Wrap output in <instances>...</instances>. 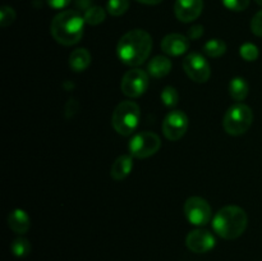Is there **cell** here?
<instances>
[{
    "instance_id": "cell-1",
    "label": "cell",
    "mask_w": 262,
    "mask_h": 261,
    "mask_svg": "<svg viewBox=\"0 0 262 261\" xmlns=\"http://www.w3.org/2000/svg\"><path fill=\"white\" fill-rule=\"evenodd\" d=\"M152 38L143 30H132L120 37L117 54L120 61L129 67H138L150 56Z\"/></svg>"
},
{
    "instance_id": "cell-2",
    "label": "cell",
    "mask_w": 262,
    "mask_h": 261,
    "mask_svg": "<svg viewBox=\"0 0 262 261\" xmlns=\"http://www.w3.org/2000/svg\"><path fill=\"white\" fill-rule=\"evenodd\" d=\"M84 17L76 10H64L54 17L50 32L56 42L72 46L79 42L84 31Z\"/></svg>"
},
{
    "instance_id": "cell-3",
    "label": "cell",
    "mask_w": 262,
    "mask_h": 261,
    "mask_svg": "<svg viewBox=\"0 0 262 261\" xmlns=\"http://www.w3.org/2000/svg\"><path fill=\"white\" fill-rule=\"evenodd\" d=\"M248 217L245 210L235 205H229L216 212L212 219V228L219 237L235 240L245 233Z\"/></svg>"
},
{
    "instance_id": "cell-4",
    "label": "cell",
    "mask_w": 262,
    "mask_h": 261,
    "mask_svg": "<svg viewBox=\"0 0 262 261\" xmlns=\"http://www.w3.org/2000/svg\"><path fill=\"white\" fill-rule=\"evenodd\" d=\"M141 110L135 101H122L113 112V128L122 136H129L135 132L140 123Z\"/></svg>"
},
{
    "instance_id": "cell-5",
    "label": "cell",
    "mask_w": 262,
    "mask_h": 261,
    "mask_svg": "<svg viewBox=\"0 0 262 261\" xmlns=\"http://www.w3.org/2000/svg\"><path fill=\"white\" fill-rule=\"evenodd\" d=\"M253 122V112L248 105L234 104L227 110L223 119L224 130L230 136H241L247 132Z\"/></svg>"
},
{
    "instance_id": "cell-6",
    "label": "cell",
    "mask_w": 262,
    "mask_h": 261,
    "mask_svg": "<svg viewBox=\"0 0 262 261\" xmlns=\"http://www.w3.org/2000/svg\"><path fill=\"white\" fill-rule=\"evenodd\" d=\"M161 140L156 133L154 132H140L133 136L129 141V154L133 158L146 159L155 155L160 150Z\"/></svg>"
},
{
    "instance_id": "cell-7",
    "label": "cell",
    "mask_w": 262,
    "mask_h": 261,
    "mask_svg": "<svg viewBox=\"0 0 262 261\" xmlns=\"http://www.w3.org/2000/svg\"><path fill=\"white\" fill-rule=\"evenodd\" d=\"M148 83H150V79H148L147 72L140 68H133L123 76L120 89L125 96L135 99V97L142 96L147 91Z\"/></svg>"
},
{
    "instance_id": "cell-8",
    "label": "cell",
    "mask_w": 262,
    "mask_h": 261,
    "mask_svg": "<svg viewBox=\"0 0 262 261\" xmlns=\"http://www.w3.org/2000/svg\"><path fill=\"white\" fill-rule=\"evenodd\" d=\"M184 215L191 224L202 227L211 219V207L209 202L202 197H189L184 202Z\"/></svg>"
},
{
    "instance_id": "cell-9",
    "label": "cell",
    "mask_w": 262,
    "mask_h": 261,
    "mask_svg": "<svg viewBox=\"0 0 262 261\" xmlns=\"http://www.w3.org/2000/svg\"><path fill=\"white\" fill-rule=\"evenodd\" d=\"M183 69L187 76L197 83L207 82L211 76L209 61L199 53H191L184 58Z\"/></svg>"
},
{
    "instance_id": "cell-10",
    "label": "cell",
    "mask_w": 262,
    "mask_h": 261,
    "mask_svg": "<svg viewBox=\"0 0 262 261\" xmlns=\"http://www.w3.org/2000/svg\"><path fill=\"white\" fill-rule=\"evenodd\" d=\"M188 129V117L181 110H171L166 114L163 122L164 136L169 141H178Z\"/></svg>"
},
{
    "instance_id": "cell-11",
    "label": "cell",
    "mask_w": 262,
    "mask_h": 261,
    "mask_svg": "<svg viewBox=\"0 0 262 261\" xmlns=\"http://www.w3.org/2000/svg\"><path fill=\"white\" fill-rule=\"evenodd\" d=\"M215 237L206 229L191 230L186 238V246L194 253L209 252L215 247Z\"/></svg>"
},
{
    "instance_id": "cell-12",
    "label": "cell",
    "mask_w": 262,
    "mask_h": 261,
    "mask_svg": "<svg viewBox=\"0 0 262 261\" xmlns=\"http://www.w3.org/2000/svg\"><path fill=\"white\" fill-rule=\"evenodd\" d=\"M204 9V0H176L174 14L181 22L188 23L201 15Z\"/></svg>"
},
{
    "instance_id": "cell-13",
    "label": "cell",
    "mask_w": 262,
    "mask_h": 261,
    "mask_svg": "<svg viewBox=\"0 0 262 261\" xmlns=\"http://www.w3.org/2000/svg\"><path fill=\"white\" fill-rule=\"evenodd\" d=\"M189 49V41L181 33H170L161 41V50L170 56H179Z\"/></svg>"
},
{
    "instance_id": "cell-14",
    "label": "cell",
    "mask_w": 262,
    "mask_h": 261,
    "mask_svg": "<svg viewBox=\"0 0 262 261\" xmlns=\"http://www.w3.org/2000/svg\"><path fill=\"white\" fill-rule=\"evenodd\" d=\"M8 225L17 234H25L31 227V219L22 209H14L8 215Z\"/></svg>"
},
{
    "instance_id": "cell-15",
    "label": "cell",
    "mask_w": 262,
    "mask_h": 261,
    "mask_svg": "<svg viewBox=\"0 0 262 261\" xmlns=\"http://www.w3.org/2000/svg\"><path fill=\"white\" fill-rule=\"evenodd\" d=\"M133 156L132 155H120L117 160L113 163L110 176L115 181H123L129 176L133 168Z\"/></svg>"
},
{
    "instance_id": "cell-16",
    "label": "cell",
    "mask_w": 262,
    "mask_h": 261,
    "mask_svg": "<svg viewBox=\"0 0 262 261\" xmlns=\"http://www.w3.org/2000/svg\"><path fill=\"white\" fill-rule=\"evenodd\" d=\"M171 71V60L168 56L158 55L150 60L147 66V72L155 78H163L168 76Z\"/></svg>"
},
{
    "instance_id": "cell-17",
    "label": "cell",
    "mask_w": 262,
    "mask_h": 261,
    "mask_svg": "<svg viewBox=\"0 0 262 261\" xmlns=\"http://www.w3.org/2000/svg\"><path fill=\"white\" fill-rule=\"evenodd\" d=\"M91 64V54L87 49H76L69 56V67L74 72H83Z\"/></svg>"
},
{
    "instance_id": "cell-18",
    "label": "cell",
    "mask_w": 262,
    "mask_h": 261,
    "mask_svg": "<svg viewBox=\"0 0 262 261\" xmlns=\"http://www.w3.org/2000/svg\"><path fill=\"white\" fill-rule=\"evenodd\" d=\"M229 94L235 101H243L248 96V83L242 77H234L229 83Z\"/></svg>"
},
{
    "instance_id": "cell-19",
    "label": "cell",
    "mask_w": 262,
    "mask_h": 261,
    "mask_svg": "<svg viewBox=\"0 0 262 261\" xmlns=\"http://www.w3.org/2000/svg\"><path fill=\"white\" fill-rule=\"evenodd\" d=\"M204 51L207 56L211 58H219V56L224 55L227 51V44L220 38H212L209 40L204 45Z\"/></svg>"
},
{
    "instance_id": "cell-20",
    "label": "cell",
    "mask_w": 262,
    "mask_h": 261,
    "mask_svg": "<svg viewBox=\"0 0 262 261\" xmlns=\"http://www.w3.org/2000/svg\"><path fill=\"white\" fill-rule=\"evenodd\" d=\"M83 17L86 23H89V25L91 26H97L100 25V23L104 22L105 17H106V13H105V10L102 9L101 7L95 5V7H90L89 9L84 12Z\"/></svg>"
},
{
    "instance_id": "cell-21",
    "label": "cell",
    "mask_w": 262,
    "mask_h": 261,
    "mask_svg": "<svg viewBox=\"0 0 262 261\" xmlns=\"http://www.w3.org/2000/svg\"><path fill=\"white\" fill-rule=\"evenodd\" d=\"M10 251L15 257H26L31 252V243L26 238H15L10 245Z\"/></svg>"
},
{
    "instance_id": "cell-22",
    "label": "cell",
    "mask_w": 262,
    "mask_h": 261,
    "mask_svg": "<svg viewBox=\"0 0 262 261\" xmlns=\"http://www.w3.org/2000/svg\"><path fill=\"white\" fill-rule=\"evenodd\" d=\"M129 8V0H107V13L114 17L123 15Z\"/></svg>"
},
{
    "instance_id": "cell-23",
    "label": "cell",
    "mask_w": 262,
    "mask_h": 261,
    "mask_svg": "<svg viewBox=\"0 0 262 261\" xmlns=\"http://www.w3.org/2000/svg\"><path fill=\"white\" fill-rule=\"evenodd\" d=\"M160 99L163 101V104L168 107H174L177 106L179 101V94L177 91V89L171 86H166L165 89L161 91Z\"/></svg>"
},
{
    "instance_id": "cell-24",
    "label": "cell",
    "mask_w": 262,
    "mask_h": 261,
    "mask_svg": "<svg viewBox=\"0 0 262 261\" xmlns=\"http://www.w3.org/2000/svg\"><path fill=\"white\" fill-rule=\"evenodd\" d=\"M239 54L245 60L253 61L258 58V48L251 42L243 44V45L241 46Z\"/></svg>"
},
{
    "instance_id": "cell-25",
    "label": "cell",
    "mask_w": 262,
    "mask_h": 261,
    "mask_svg": "<svg viewBox=\"0 0 262 261\" xmlns=\"http://www.w3.org/2000/svg\"><path fill=\"white\" fill-rule=\"evenodd\" d=\"M15 17H17V14H15L14 9L12 7L4 5L0 9V26L2 27H8V26H10L14 22Z\"/></svg>"
},
{
    "instance_id": "cell-26",
    "label": "cell",
    "mask_w": 262,
    "mask_h": 261,
    "mask_svg": "<svg viewBox=\"0 0 262 261\" xmlns=\"http://www.w3.org/2000/svg\"><path fill=\"white\" fill-rule=\"evenodd\" d=\"M222 3L225 8L233 12H242L250 5V0H222Z\"/></svg>"
},
{
    "instance_id": "cell-27",
    "label": "cell",
    "mask_w": 262,
    "mask_h": 261,
    "mask_svg": "<svg viewBox=\"0 0 262 261\" xmlns=\"http://www.w3.org/2000/svg\"><path fill=\"white\" fill-rule=\"evenodd\" d=\"M251 30H252L253 35L262 37V10L253 15L252 20H251Z\"/></svg>"
},
{
    "instance_id": "cell-28",
    "label": "cell",
    "mask_w": 262,
    "mask_h": 261,
    "mask_svg": "<svg viewBox=\"0 0 262 261\" xmlns=\"http://www.w3.org/2000/svg\"><path fill=\"white\" fill-rule=\"evenodd\" d=\"M202 35H204V27L201 25H194L188 30V38L191 40H199Z\"/></svg>"
},
{
    "instance_id": "cell-29",
    "label": "cell",
    "mask_w": 262,
    "mask_h": 261,
    "mask_svg": "<svg viewBox=\"0 0 262 261\" xmlns=\"http://www.w3.org/2000/svg\"><path fill=\"white\" fill-rule=\"evenodd\" d=\"M46 2L54 9H63L71 3V0H46Z\"/></svg>"
},
{
    "instance_id": "cell-30",
    "label": "cell",
    "mask_w": 262,
    "mask_h": 261,
    "mask_svg": "<svg viewBox=\"0 0 262 261\" xmlns=\"http://www.w3.org/2000/svg\"><path fill=\"white\" fill-rule=\"evenodd\" d=\"M136 2L141 3V4H147V5H156L160 4L163 0H136Z\"/></svg>"
},
{
    "instance_id": "cell-31",
    "label": "cell",
    "mask_w": 262,
    "mask_h": 261,
    "mask_svg": "<svg viewBox=\"0 0 262 261\" xmlns=\"http://www.w3.org/2000/svg\"><path fill=\"white\" fill-rule=\"evenodd\" d=\"M255 2H256V3H257V4H258V5H261V7H262V0H255Z\"/></svg>"
}]
</instances>
